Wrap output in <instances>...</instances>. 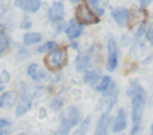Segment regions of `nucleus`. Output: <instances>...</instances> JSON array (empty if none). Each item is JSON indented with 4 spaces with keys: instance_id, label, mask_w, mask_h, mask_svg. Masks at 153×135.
I'll return each instance as SVG.
<instances>
[{
    "instance_id": "obj_1",
    "label": "nucleus",
    "mask_w": 153,
    "mask_h": 135,
    "mask_svg": "<svg viewBox=\"0 0 153 135\" xmlns=\"http://www.w3.org/2000/svg\"><path fill=\"white\" fill-rule=\"evenodd\" d=\"M128 94L131 96L133 129H131L130 135H136L137 131H139V128H140V123H141V118H142V112H143V108H145L146 99H147V93L135 80H131L130 90L128 91Z\"/></svg>"
},
{
    "instance_id": "obj_2",
    "label": "nucleus",
    "mask_w": 153,
    "mask_h": 135,
    "mask_svg": "<svg viewBox=\"0 0 153 135\" xmlns=\"http://www.w3.org/2000/svg\"><path fill=\"white\" fill-rule=\"evenodd\" d=\"M67 61V53L63 48H56L51 50L44 59V63L50 70H57L65 66Z\"/></svg>"
},
{
    "instance_id": "obj_3",
    "label": "nucleus",
    "mask_w": 153,
    "mask_h": 135,
    "mask_svg": "<svg viewBox=\"0 0 153 135\" xmlns=\"http://www.w3.org/2000/svg\"><path fill=\"white\" fill-rule=\"evenodd\" d=\"M78 22L82 24H96L99 22L98 17L93 13V11L86 5V4H79L75 12Z\"/></svg>"
},
{
    "instance_id": "obj_4",
    "label": "nucleus",
    "mask_w": 153,
    "mask_h": 135,
    "mask_svg": "<svg viewBox=\"0 0 153 135\" xmlns=\"http://www.w3.org/2000/svg\"><path fill=\"white\" fill-rule=\"evenodd\" d=\"M117 61H118V55H117V47L116 42L112 37H109L108 39V60H106V69L109 72L115 70L117 67Z\"/></svg>"
},
{
    "instance_id": "obj_5",
    "label": "nucleus",
    "mask_w": 153,
    "mask_h": 135,
    "mask_svg": "<svg viewBox=\"0 0 153 135\" xmlns=\"http://www.w3.org/2000/svg\"><path fill=\"white\" fill-rule=\"evenodd\" d=\"M27 75L37 82H44L49 79V75L44 70H42L39 68V66L36 65V63H31L27 67Z\"/></svg>"
},
{
    "instance_id": "obj_6",
    "label": "nucleus",
    "mask_w": 153,
    "mask_h": 135,
    "mask_svg": "<svg viewBox=\"0 0 153 135\" xmlns=\"http://www.w3.org/2000/svg\"><path fill=\"white\" fill-rule=\"evenodd\" d=\"M127 128V112L124 109H120L112 124V131L115 134L123 131Z\"/></svg>"
},
{
    "instance_id": "obj_7",
    "label": "nucleus",
    "mask_w": 153,
    "mask_h": 135,
    "mask_svg": "<svg viewBox=\"0 0 153 135\" xmlns=\"http://www.w3.org/2000/svg\"><path fill=\"white\" fill-rule=\"evenodd\" d=\"M80 118H81L80 111L75 106H69L66 110L65 115H63V121H66L67 123H69L72 127L76 125L80 122Z\"/></svg>"
},
{
    "instance_id": "obj_8",
    "label": "nucleus",
    "mask_w": 153,
    "mask_h": 135,
    "mask_svg": "<svg viewBox=\"0 0 153 135\" xmlns=\"http://www.w3.org/2000/svg\"><path fill=\"white\" fill-rule=\"evenodd\" d=\"M110 118L111 117H110L109 112H104L97 123V127H96L93 135H108V128L110 124Z\"/></svg>"
},
{
    "instance_id": "obj_9",
    "label": "nucleus",
    "mask_w": 153,
    "mask_h": 135,
    "mask_svg": "<svg viewBox=\"0 0 153 135\" xmlns=\"http://www.w3.org/2000/svg\"><path fill=\"white\" fill-rule=\"evenodd\" d=\"M65 17V8H63V4L60 1H56L51 5L50 10H49V18L51 20L59 22L62 20Z\"/></svg>"
},
{
    "instance_id": "obj_10",
    "label": "nucleus",
    "mask_w": 153,
    "mask_h": 135,
    "mask_svg": "<svg viewBox=\"0 0 153 135\" xmlns=\"http://www.w3.org/2000/svg\"><path fill=\"white\" fill-rule=\"evenodd\" d=\"M111 17L114 18V20H115L118 25L123 26V25L128 22L129 11H128L127 8H123V7H117V8H115V10L111 11Z\"/></svg>"
},
{
    "instance_id": "obj_11",
    "label": "nucleus",
    "mask_w": 153,
    "mask_h": 135,
    "mask_svg": "<svg viewBox=\"0 0 153 135\" xmlns=\"http://www.w3.org/2000/svg\"><path fill=\"white\" fill-rule=\"evenodd\" d=\"M14 4L17 7L27 12H36L41 7L39 0H16Z\"/></svg>"
},
{
    "instance_id": "obj_12",
    "label": "nucleus",
    "mask_w": 153,
    "mask_h": 135,
    "mask_svg": "<svg viewBox=\"0 0 153 135\" xmlns=\"http://www.w3.org/2000/svg\"><path fill=\"white\" fill-rule=\"evenodd\" d=\"M18 93L16 91H7L0 96V108H11L16 104Z\"/></svg>"
},
{
    "instance_id": "obj_13",
    "label": "nucleus",
    "mask_w": 153,
    "mask_h": 135,
    "mask_svg": "<svg viewBox=\"0 0 153 135\" xmlns=\"http://www.w3.org/2000/svg\"><path fill=\"white\" fill-rule=\"evenodd\" d=\"M90 61H91V55H90V53H84V54L78 55L76 59H75V62H74L75 70H76V72H84V70L88 67Z\"/></svg>"
},
{
    "instance_id": "obj_14",
    "label": "nucleus",
    "mask_w": 153,
    "mask_h": 135,
    "mask_svg": "<svg viewBox=\"0 0 153 135\" xmlns=\"http://www.w3.org/2000/svg\"><path fill=\"white\" fill-rule=\"evenodd\" d=\"M31 108V98L27 96H23L22 99L19 100L17 109H16V115L17 116H22L24 113H26Z\"/></svg>"
},
{
    "instance_id": "obj_15",
    "label": "nucleus",
    "mask_w": 153,
    "mask_h": 135,
    "mask_svg": "<svg viewBox=\"0 0 153 135\" xmlns=\"http://www.w3.org/2000/svg\"><path fill=\"white\" fill-rule=\"evenodd\" d=\"M81 32H82V26L80 24L75 23L74 20H72L71 24H69V26L66 29V35L71 39H74L76 37H79L81 35Z\"/></svg>"
},
{
    "instance_id": "obj_16",
    "label": "nucleus",
    "mask_w": 153,
    "mask_h": 135,
    "mask_svg": "<svg viewBox=\"0 0 153 135\" xmlns=\"http://www.w3.org/2000/svg\"><path fill=\"white\" fill-rule=\"evenodd\" d=\"M100 78V72L98 69H91V70H86V73L84 74V81L94 85Z\"/></svg>"
},
{
    "instance_id": "obj_17",
    "label": "nucleus",
    "mask_w": 153,
    "mask_h": 135,
    "mask_svg": "<svg viewBox=\"0 0 153 135\" xmlns=\"http://www.w3.org/2000/svg\"><path fill=\"white\" fill-rule=\"evenodd\" d=\"M110 84H111V79H110V76L105 75V76L99 78V80L93 85V87H94L97 91H99V92H105Z\"/></svg>"
},
{
    "instance_id": "obj_18",
    "label": "nucleus",
    "mask_w": 153,
    "mask_h": 135,
    "mask_svg": "<svg viewBox=\"0 0 153 135\" xmlns=\"http://www.w3.org/2000/svg\"><path fill=\"white\" fill-rule=\"evenodd\" d=\"M42 39V35L38 32H29L24 36V44L25 45H32L35 43H38Z\"/></svg>"
},
{
    "instance_id": "obj_19",
    "label": "nucleus",
    "mask_w": 153,
    "mask_h": 135,
    "mask_svg": "<svg viewBox=\"0 0 153 135\" xmlns=\"http://www.w3.org/2000/svg\"><path fill=\"white\" fill-rule=\"evenodd\" d=\"M10 47V39L7 35L0 30V55H2Z\"/></svg>"
},
{
    "instance_id": "obj_20",
    "label": "nucleus",
    "mask_w": 153,
    "mask_h": 135,
    "mask_svg": "<svg viewBox=\"0 0 153 135\" xmlns=\"http://www.w3.org/2000/svg\"><path fill=\"white\" fill-rule=\"evenodd\" d=\"M72 128H73V127H72L69 123H67L66 121H63V119H62V122H61L60 127L57 128V130H56L55 135H68Z\"/></svg>"
},
{
    "instance_id": "obj_21",
    "label": "nucleus",
    "mask_w": 153,
    "mask_h": 135,
    "mask_svg": "<svg viewBox=\"0 0 153 135\" xmlns=\"http://www.w3.org/2000/svg\"><path fill=\"white\" fill-rule=\"evenodd\" d=\"M57 48V44H56V42H54V41H49V42H47V43H44L43 45H41L39 48H38V50L37 51H39V53H50L51 50H54V49H56Z\"/></svg>"
},
{
    "instance_id": "obj_22",
    "label": "nucleus",
    "mask_w": 153,
    "mask_h": 135,
    "mask_svg": "<svg viewBox=\"0 0 153 135\" xmlns=\"http://www.w3.org/2000/svg\"><path fill=\"white\" fill-rule=\"evenodd\" d=\"M88 4H90V6L93 8V11H94L98 16H103V14H104V10H103V7L100 6L99 0H88Z\"/></svg>"
},
{
    "instance_id": "obj_23",
    "label": "nucleus",
    "mask_w": 153,
    "mask_h": 135,
    "mask_svg": "<svg viewBox=\"0 0 153 135\" xmlns=\"http://www.w3.org/2000/svg\"><path fill=\"white\" fill-rule=\"evenodd\" d=\"M90 123H91V117L88 116V117H87V118L81 123V125H80V128L78 129V131L75 133V135H85V134H86V131H87V129H88Z\"/></svg>"
},
{
    "instance_id": "obj_24",
    "label": "nucleus",
    "mask_w": 153,
    "mask_h": 135,
    "mask_svg": "<svg viewBox=\"0 0 153 135\" xmlns=\"http://www.w3.org/2000/svg\"><path fill=\"white\" fill-rule=\"evenodd\" d=\"M146 38H147V41L153 45V25L149 26V29L146 31Z\"/></svg>"
},
{
    "instance_id": "obj_25",
    "label": "nucleus",
    "mask_w": 153,
    "mask_h": 135,
    "mask_svg": "<svg viewBox=\"0 0 153 135\" xmlns=\"http://www.w3.org/2000/svg\"><path fill=\"white\" fill-rule=\"evenodd\" d=\"M61 106H62V100H61L60 98H55V99L51 102V108H53L54 110L60 109Z\"/></svg>"
},
{
    "instance_id": "obj_26",
    "label": "nucleus",
    "mask_w": 153,
    "mask_h": 135,
    "mask_svg": "<svg viewBox=\"0 0 153 135\" xmlns=\"http://www.w3.org/2000/svg\"><path fill=\"white\" fill-rule=\"evenodd\" d=\"M5 87H6V80H4V79L0 76V92L4 91Z\"/></svg>"
},
{
    "instance_id": "obj_27",
    "label": "nucleus",
    "mask_w": 153,
    "mask_h": 135,
    "mask_svg": "<svg viewBox=\"0 0 153 135\" xmlns=\"http://www.w3.org/2000/svg\"><path fill=\"white\" fill-rule=\"evenodd\" d=\"M145 31V24H141V26H140V29L137 30V33H136V36L137 37H140L141 35H142V32Z\"/></svg>"
},
{
    "instance_id": "obj_28",
    "label": "nucleus",
    "mask_w": 153,
    "mask_h": 135,
    "mask_svg": "<svg viewBox=\"0 0 153 135\" xmlns=\"http://www.w3.org/2000/svg\"><path fill=\"white\" fill-rule=\"evenodd\" d=\"M151 135H153V123H152V125H151Z\"/></svg>"
},
{
    "instance_id": "obj_29",
    "label": "nucleus",
    "mask_w": 153,
    "mask_h": 135,
    "mask_svg": "<svg viewBox=\"0 0 153 135\" xmlns=\"http://www.w3.org/2000/svg\"><path fill=\"white\" fill-rule=\"evenodd\" d=\"M71 1H72V2H78L79 0H71Z\"/></svg>"
},
{
    "instance_id": "obj_30",
    "label": "nucleus",
    "mask_w": 153,
    "mask_h": 135,
    "mask_svg": "<svg viewBox=\"0 0 153 135\" xmlns=\"http://www.w3.org/2000/svg\"><path fill=\"white\" fill-rule=\"evenodd\" d=\"M142 1H145V0H140V2H142Z\"/></svg>"
},
{
    "instance_id": "obj_31",
    "label": "nucleus",
    "mask_w": 153,
    "mask_h": 135,
    "mask_svg": "<svg viewBox=\"0 0 153 135\" xmlns=\"http://www.w3.org/2000/svg\"><path fill=\"white\" fill-rule=\"evenodd\" d=\"M19 135H26V134H19Z\"/></svg>"
}]
</instances>
